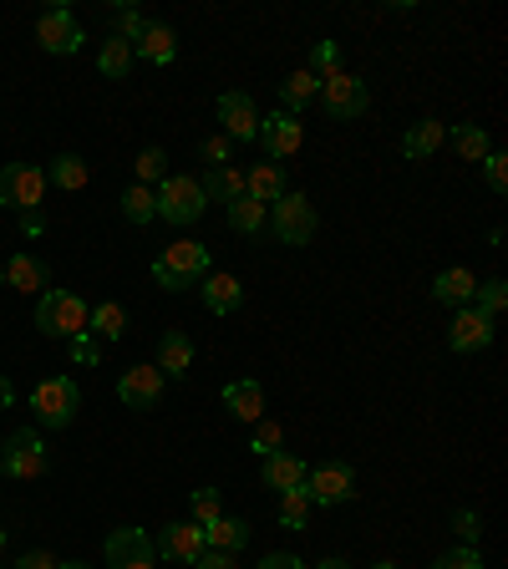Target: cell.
<instances>
[{"mask_svg": "<svg viewBox=\"0 0 508 569\" xmlns=\"http://www.w3.org/2000/svg\"><path fill=\"white\" fill-rule=\"evenodd\" d=\"M36 42H42L51 57H76L82 26H76V15L67 11V5H46L42 21H36Z\"/></svg>", "mask_w": 508, "mask_h": 569, "instance_id": "12", "label": "cell"}, {"mask_svg": "<svg viewBox=\"0 0 508 569\" xmlns=\"http://www.w3.org/2000/svg\"><path fill=\"white\" fill-rule=\"evenodd\" d=\"M203 275H209V249L193 245V239H174V245L153 260V280H158L163 291H189Z\"/></svg>", "mask_w": 508, "mask_h": 569, "instance_id": "1", "label": "cell"}, {"mask_svg": "<svg viewBox=\"0 0 508 569\" xmlns=\"http://www.w3.org/2000/svg\"><path fill=\"white\" fill-rule=\"evenodd\" d=\"M473 300H479V316H488V321H498V310H504V300H508V291H504V280H483L479 285V295H473Z\"/></svg>", "mask_w": 508, "mask_h": 569, "instance_id": "39", "label": "cell"}, {"mask_svg": "<svg viewBox=\"0 0 508 569\" xmlns=\"http://www.w3.org/2000/svg\"><path fill=\"white\" fill-rule=\"evenodd\" d=\"M51 183H57V189H67V193H76V189H87V163L76 158V153H61V158H51Z\"/></svg>", "mask_w": 508, "mask_h": 569, "instance_id": "33", "label": "cell"}, {"mask_svg": "<svg viewBox=\"0 0 508 569\" xmlns=\"http://www.w3.org/2000/svg\"><path fill=\"white\" fill-rule=\"evenodd\" d=\"M5 285H15L21 295H46L51 275H46L42 260H31V254H11V260H5Z\"/></svg>", "mask_w": 508, "mask_h": 569, "instance_id": "22", "label": "cell"}, {"mask_svg": "<svg viewBox=\"0 0 508 569\" xmlns=\"http://www.w3.org/2000/svg\"><path fill=\"white\" fill-rule=\"evenodd\" d=\"M87 316H92V306L72 291H46L36 300V331H46V336H67V341L82 336L87 331Z\"/></svg>", "mask_w": 508, "mask_h": 569, "instance_id": "2", "label": "cell"}, {"mask_svg": "<svg viewBox=\"0 0 508 569\" xmlns=\"http://www.w3.org/2000/svg\"><path fill=\"white\" fill-rule=\"evenodd\" d=\"M488 341H494V321H488V316H479L473 306H463L458 316H452V325H448L452 351H483Z\"/></svg>", "mask_w": 508, "mask_h": 569, "instance_id": "16", "label": "cell"}, {"mask_svg": "<svg viewBox=\"0 0 508 569\" xmlns=\"http://www.w3.org/2000/svg\"><path fill=\"white\" fill-rule=\"evenodd\" d=\"M305 72H316V76L341 72V46H335V42H316V51H310V67H305Z\"/></svg>", "mask_w": 508, "mask_h": 569, "instance_id": "41", "label": "cell"}, {"mask_svg": "<svg viewBox=\"0 0 508 569\" xmlns=\"http://www.w3.org/2000/svg\"><path fill=\"white\" fill-rule=\"evenodd\" d=\"M61 559L57 555H46V549H26V555L15 559V569H57Z\"/></svg>", "mask_w": 508, "mask_h": 569, "instance_id": "47", "label": "cell"}, {"mask_svg": "<svg viewBox=\"0 0 508 569\" xmlns=\"http://www.w3.org/2000/svg\"><path fill=\"white\" fill-rule=\"evenodd\" d=\"M76 407H82V392H76L72 377H46L36 392H31V417L42 427H72Z\"/></svg>", "mask_w": 508, "mask_h": 569, "instance_id": "3", "label": "cell"}, {"mask_svg": "<svg viewBox=\"0 0 508 569\" xmlns=\"http://www.w3.org/2000/svg\"><path fill=\"white\" fill-rule=\"evenodd\" d=\"M316 569H351V565H346V559H320Z\"/></svg>", "mask_w": 508, "mask_h": 569, "instance_id": "52", "label": "cell"}, {"mask_svg": "<svg viewBox=\"0 0 508 569\" xmlns=\"http://www.w3.org/2000/svg\"><path fill=\"white\" fill-rule=\"evenodd\" d=\"M433 569H483V555L473 549V544H463V549H448V555H437Z\"/></svg>", "mask_w": 508, "mask_h": 569, "instance_id": "42", "label": "cell"}, {"mask_svg": "<svg viewBox=\"0 0 508 569\" xmlns=\"http://www.w3.org/2000/svg\"><path fill=\"white\" fill-rule=\"evenodd\" d=\"M72 356H76V361H87V366H97L102 346H97V341L87 336V331H82V336H72Z\"/></svg>", "mask_w": 508, "mask_h": 569, "instance_id": "46", "label": "cell"}, {"mask_svg": "<svg viewBox=\"0 0 508 569\" xmlns=\"http://www.w3.org/2000/svg\"><path fill=\"white\" fill-rule=\"evenodd\" d=\"M320 107L331 117H341V122H356V117L371 107V92H366L362 76H351L346 67H341V72L320 76Z\"/></svg>", "mask_w": 508, "mask_h": 569, "instance_id": "5", "label": "cell"}, {"mask_svg": "<svg viewBox=\"0 0 508 569\" xmlns=\"http://www.w3.org/2000/svg\"><path fill=\"white\" fill-rule=\"evenodd\" d=\"M132 57L153 61V67H168V61L178 57V36H174V26H163V21H147L143 36L132 42Z\"/></svg>", "mask_w": 508, "mask_h": 569, "instance_id": "17", "label": "cell"}, {"mask_svg": "<svg viewBox=\"0 0 508 569\" xmlns=\"http://www.w3.org/2000/svg\"><path fill=\"white\" fill-rule=\"evenodd\" d=\"M122 214H128L132 224H153V214H158V199H153V189H147V183H132V189L122 193Z\"/></svg>", "mask_w": 508, "mask_h": 569, "instance_id": "35", "label": "cell"}, {"mask_svg": "<svg viewBox=\"0 0 508 569\" xmlns=\"http://www.w3.org/2000/svg\"><path fill=\"white\" fill-rule=\"evenodd\" d=\"M203 199H214V204H234L239 193H245V174L239 168H209V178L199 183Z\"/></svg>", "mask_w": 508, "mask_h": 569, "instance_id": "29", "label": "cell"}, {"mask_svg": "<svg viewBox=\"0 0 508 569\" xmlns=\"http://www.w3.org/2000/svg\"><path fill=\"white\" fill-rule=\"evenodd\" d=\"M300 143H305V122H300V117H291V112L260 117V147H264V158H270V163L295 158Z\"/></svg>", "mask_w": 508, "mask_h": 569, "instance_id": "11", "label": "cell"}, {"mask_svg": "<svg viewBox=\"0 0 508 569\" xmlns=\"http://www.w3.org/2000/svg\"><path fill=\"white\" fill-rule=\"evenodd\" d=\"M305 473H310V467H305V458H295V453H270L260 467L264 488H280V494H285V488H300Z\"/></svg>", "mask_w": 508, "mask_h": 569, "instance_id": "23", "label": "cell"}, {"mask_svg": "<svg viewBox=\"0 0 508 569\" xmlns=\"http://www.w3.org/2000/svg\"><path fill=\"white\" fill-rule=\"evenodd\" d=\"M371 569H397V565H392V559H377V565H371Z\"/></svg>", "mask_w": 508, "mask_h": 569, "instance_id": "54", "label": "cell"}, {"mask_svg": "<svg viewBox=\"0 0 508 569\" xmlns=\"http://www.w3.org/2000/svg\"><path fill=\"white\" fill-rule=\"evenodd\" d=\"M280 442H285V427L280 423H255V438H249V448H255V453L260 458H270V453H280Z\"/></svg>", "mask_w": 508, "mask_h": 569, "instance_id": "40", "label": "cell"}, {"mask_svg": "<svg viewBox=\"0 0 508 569\" xmlns=\"http://www.w3.org/2000/svg\"><path fill=\"white\" fill-rule=\"evenodd\" d=\"M0 569H5V565H0Z\"/></svg>", "mask_w": 508, "mask_h": 569, "instance_id": "57", "label": "cell"}, {"mask_svg": "<svg viewBox=\"0 0 508 569\" xmlns=\"http://www.w3.org/2000/svg\"><path fill=\"white\" fill-rule=\"evenodd\" d=\"M452 529L463 534V544H479V540H483V519H479L473 509H458V513H452Z\"/></svg>", "mask_w": 508, "mask_h": 569, "instance_id": "45", "label": "cell"}, {"mask_svg": "<svg viewBox=\"0 0 508 569\" xmlns=\"http://www.w3.org/2000/svg\"><path fill=\"white\" fill-rule=\"evenodd\" d=\"M245 193H249V199H260V204L270 209L275 199H285V193H291V189H285V168H280V163H270V158L255 163V168L245 174Z\"/></svg>", "mask_w": 508, "mask_h": 569, "instance_id": "21", "label": "cell"}, {"mask_svg": "<svg viewBox=\"0 0 508 569\" xmlns=\"http://www.w3.org/2000/svg\"><path fill=\"white\" fill-rule=\"evenodd\" d=\"M310 509H316V503H310V494H305V483L280 494V524L285 529H305L310 524Z\"/></svg>", "mask_w": 508, "mask_h": 569, "instance_id": "34", "label": "cell"}, {"mask_svg": "<svg viewBox=\"0 0 508 569\" xmlns=\"http://www.w3.org/2000/svg\"><path fill=\"white\" fill-rule=\"evenodd\" d=\"M275 214V239L280 245H310L316 239V204L305 199V193H285L270 204Z\"/></svg>", "mask_w": 508, "mask_h": 569, "instance_id": "10", "label": "cell"}, {"mask_svg": "<svg viewBox=\"0 0 508 569\" xmlns=\"http://www.w3.org/2000/svg\"><path fill=\"white\" fill-rule=\"evenodd\" d=\"M209 544H203V524H163L158 529V559H178V565H193Z\"/></svg>", "mask_w": 508, "mask_h": 569, "instance_id": "15", "label": "cell"}, {"mask_svg": "<svg viewBox=\"0 0 508 569\" xmlns=\"http://www.w3.org/2000/svg\"><path fill=\"white\" fill-rule=\"evenodd\" d=\"M199 291H203V306L214 310V316H234V310L245 306V285L234 275H214V270H209V275L199 280Z\"/></svg>", "mask_w": 508, "mask_h": 569, "instance_id": "19", "label": "cell"}, {"mask_svg": "<svg viewBox=\"0 0 508 569\" xmlns=\"http://www.w3.org/2000/svg\"><path fill=\"white\" fill-rule=\"evenodd\" d=\"M0 285H5V260H0Z\"/></svg>", "mask_w": 508, "mask_h": 569, "instance_id": "55", "label": "cell"}, {"mask_svg": "<svg viewBox=\"0 0 508 569\" xmlns=\"http://www.w3.org/2000/svg\"><path fill=\"white\" fill-rule=\"evenodd\" d=\"M97 72L113 76V82H122V76L132 72V46L117 42V36H107V42H102V51H97Z\"/></svg>", "mask_w": 508, "mask_h": 569, "instance_id": "32", "label": "cell"}, {"mask_svg": "<svg viewBox=\"0 0 508 569\" xmlns=\"http://www.w3.org/2000/svg\"><path fill=\"white\" fill-rule=\"evenodd\" d=\"M260 569H305V559H300V555H285V549H280V555H264Z\"/></svg>", "mask_w": 508, "mask_h": 569, "instance_id": "49", "label": "cell"}, {"mask_svg": "<svg viewBox=\"0 0 508 569\" xmlns=\"http://www.w3.org/2000/svg\"><path fill=\"white\" fill-rule=\"evenodd\" d=\"M122 331H128V310L117 306V300H107V306H97L87 316V336L92 341H117Z\"/></svg>", "mask_w": 508, "mask_h": 569, "instance_id": "30", "label": "cell"}, {"mask_svg": "<svg viewBox=\"0 0 508 569\" xmlns=\"http://www.w3.org/2000/svg\"><path fill=\"white\" fill-rule=\"evenodd\" d=\"M189 366H193V341L184 336V331H163V341H158V371H163V381L189 377Z\"/></svg>", "mask_w": 508, "mask_h": 569, "instance_id": "20", "label": "cell"}, {"mask_svg": "<svg viewBox=\"0 0 508 569\" xmlns=\"http://www.w3.org/2000/svg\"><path fill=\"white\" fill-rule=\"evenodd\" d=\"M203 544L218 549V555H239V549L249 544V524L245 519H214V524L203 529Z\"/></svg>", "mask_w": 508, "mask_h": 569, "instance_id": "27", "label": "cell"}, {"mask_svg": "<svg viewBox=\"0 0 508 569\" xmlns=\"http://www.w3.org/2000/svg\"><path fill=\"white\" fill-rule=\"evenodd\" d=\"M57 569H87V565H82V559H67V565H57Z\"/></svg>", "mask_w": 508, "mask_h": 569, "instance_id": "53", "label": "cell"}, {"mask_svg": "<svg viewBox=\"0 0 508 569\" xmlns=\"http://www.w3.org/2000/svg\"><path fill=\"white\" fill-rule=\"evenodd\" d=\"M163 387H168V381H163L158 366H128V371L117 377V396H122V407H132V412L158 407Z\"/></svg>", "mask_w": 508, "mask_h": 569, "instance_id": "14", "label": "cell"}, {"mask_svg": "<svg viewBox=\"0 0 508 569\" xmlns=\"http://www.w3.org/2000/svg\"><path fill=\"white\" fill-rule=\"evenodd\" d=\"M102 549H107V565L113 569H153L158 565V544H153V534H147V529H132V524L113 529Z\"/></svg>", "mask_w": 508, "mask_h": 569, "instance_id": "8", "label": "cell"}, {"mask_svg": "<svg viewBox=\"0 0 508 569\" xmlns=\"http://www.w3.org/2000/svg\"><path fill=\"white\" fill-rule=\"evenodd\" d=\"M473 295H479V275H473V270H463V264H458V270H442V275L433 280V300L437 306H473Z\"/></svg>", "mask_w": 508, "mask_h": 569, "instance_id": "18", "label": "cell"}, {"mask_svg": "<svg viewBox=\"0 0 508 569\" xmlns=\"http://www.w3.org/2000/svg\"><path fill=\"white\" fill-rule=\"evenodd\" d=\"M42 229H46L42 214H21V234H26V239H31V234H42Z\"/></svg>", "mask_w": 508, "mask_h": 569, "instance_id": "50", "label": "cell"}, {"mask_svg": "<svg viewBox=\"0 0 508 569\" xmlns=\"http://www.w3.org/2000/svg\"><path fill=\"white\" fill-rule=\"evenodd\" d=\"M11 402H15V387H11V381H5V377H0V412L11 407Z\"/></svg>", "mask_w": 508, "mask_h": 569, "instance_id": "51", "label": "cell"}, {"mask_svg": "<svg viewBox=\"0 0 508 569\" xmlns=\"http://www.w3.org/2000/svg\"><path fill=\"white\" fill-rule=\"evenodd\" d=\"M214 519H224V498H218V488H193V524H214Z\"/></svg>", "mask_w": 508, "mask_h": 569, "instance_id": "38", "label": "cell"}, {"mask_svg": "<svg viewBox=\"0 0 508 569\" xmlns=\"http://www.w3.org/2000/svg\"><path fill=\"white\" fill-rule=\"evenodd\" d=\"M448 143V128L437 122V117H422V122H412L402 138V153L406 158H427V153H437V147Z\"/></svg>", "mask_w": 508, "mask_h": 569, "instance_id": "26", "label": "cell"}, {"mask_svg": "<svg viewBox=\"0 0 508 569\" xmlns=\"http://www.w3.org/2000/svg\"><path fill=\"white\" fill-rule=\"evenodd\" d=\"M143 26H147V21H143V11H138V5H117V11H113V36H117V42H138V36H143Z\"/></svg>", "mask_w": 508, "mask_h": 569, "instance_id": "37", "label": "cell"}, {"mask_svg": "<svg viewBox=\"0 0 508 569\" xmlns=\"http://www.w3.org/2000/svg\"><path fill=\"white\" fill-rule=\"evenodd\" d=\"M0 544H5V529H0Z\"/></svg>", "mask_w": 508, "mask_h": 569, "instance_id": "56", "label": "cell"}, {"mask_svg": "<svg viewBox=\"0 0 508 569\" xmlns=\"http://www.w3.org/2000/svg\"><path fill=\"white\" fill-rule=\"evenodd\" d=\"M193 569H234V555H218V549H203V555L193 559Z\"/></svg>", "mask_w": 508, "mask_h": 569, "instance_id": "48", "label": "cell"}, {"mask_svg": "<svg viewBox=\"0 0 508 569\" xmlns=\"http://www.w3.org/2000/svg\"><path fill=\"white\" fill-rule=\"evenodd\" d=\"M158 199V220H168V224H199L203 220V209H209V199H203V189L193 183L189 174H168L163 178V189L153 193Z\"/></svg>", "mask_w": 508, "mask_h": 569, "instance_id": "4", "label": "cell"}, {"mask_svg": "<svg viewBox=\"0 0 508 569\" xmlns=\"http://www.w3.org/2000/svg\"><path fill=\"white\" fill-rule=\"evenodd\" d=\"M132 168H138V183H147V189H153V178H158V183L168 178V153H163V147H143Z\"/></svg>", "mask_w": 508, "mask_h": 569, "instance_id": "36", "label": "cell"}, {"mask_svg": "<svg viewBox=\"0 0 508 569\" xmlns=\"http://www.w3.org/2000/svg\"><path fill=\"white\" fill-rule=\"evenodd\" d=\"M224 209H229V229L249 234V239H255V234H264V224H270V209H264L260 199H249V193H239V199H234V204H224Z\"/></svg>", "mask_w": 508, "mask_h": 569, "instance_id": "28", "label": "cell"}, {"mask_svg": "<svg viewBox=\"0 0 508 569\" xmlns=\"http://www.w3.org/2000/svg\"><path fill=\"white\" fill-rule=\"evenodd\" d=\"M0 473H11V478L31 483L46 473V442L42 432H31V427H21V432H11L5 438V448H0Z\"/></svg>", "mask_w": 508, "mask_h": 569, "instance_id": "7", "label": "cell"}, {"mask_svg": "<svg viewBox=\"0 0 508 569\" xmlns=\"http://www.w3.org/2000/svg\"><path fill=\"white\" fill-rule=\"evenodd\" d=\"M320 97V76L316 72H291L280 82V112L300 117V107H310Z\"/></svg>", "mask_w": 508, "mask_h": 569, "instance_id": "25", "label": "cell"}, {"mask_svg": "<svg viewBox=\"0 0 508 569\" xmlns=\"http://www.w3.org/2000/svg\"><path fill=\"white\" fill-rule=\"evenodd\" d=\"M46 193V174L42 168H31V163H5L0 168V204L15 209V214H36Z\"/></svg>", "mask_w": 508, "mask_h": 569, "instance_id": "6", "label": "cell"}, {"mask_svg": "<svg viewBox=\"0 0 508 569\" xmlns=\"http://www.w3.org/2000/svg\"><path fill=\"white\" fill-rule=\"evenodd\" d=\"M224 407H229L239 423H260V417H264L260 381H229V387H224Z\"/></svg>", "mask_w": 508, "mask_h": 569, "instance_id": "24", "label": "cell"}, {"mask_svg": "<svg viewBox=\"0 0 508 569\" xmlns=\"http://www.w3.org/2000/svg\"><path fill=\"white\" fill-rule=\"evenodd\" d=\"M448 138H452V147H458V153H463L468 163H483L488 153H494V143H488V132H483L479 122H458V128H452Z\"/></svg>", "mask_w": 508, "mask_h": 569, "instance_id": "31", "label": "cell"}, {"mask_svg": "<svg viewBox=\"0 0 508 569\" xmlns=\"http://www.w3.org/2000/svg\"><path fill=\"white\" fill-rule=\"evenodd\" d=\"M218 122H224L229 143H255L260 138V107H255L249 92H224L218 97Z\"/></svg>", "mask_w": 508, "mask_h": 569, "instance_id": "13", "label": "cell"}, {"mask_svg": "<svg viewBox=\"0 0 508 569\" xmlns=\"http://www.w3.org/2000/svg\"><path fill=\"white\" fill-rule=\"evenodd\" d=\"M305 494H310V503L316 509H335V503H346V498H356V467L351 463H320L316 473H305Z\"/></svg>", "mask_w": 508, "mask_h": 569, "instance_id": "9", "label": "cell"}, {"mask_svg": "<svg viewBox=\"0 0 508 569\" xmlns=\"http://www.w3.org/2000/svg\"><path fill=\"white\" fill-rule=\"evenodd\" d=\"M203 163H209V168H229V158H234V143L229 138H224V132H218V138H203Z\"/></svg>", "mask_w": 508, "mask_h": 569, "instance_id": "43", "label": "cell"}, {"mask_svg": "<svg viewBox=\"0 0 508 569\" xmlns=\"http://www.w3.org/2000/svg\"><path fill=\"white\" fill-rule=\"evenodd\" d=\"M483 178H488V189L494 193L508 189V158L504 153H488V158H483Z\"/></svg>", "mask_w": 508, "mask_h": 569, "instance_id": "44", "label": "cell"}]
</instances>
